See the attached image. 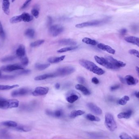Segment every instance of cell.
Wrapping results in <instances>:
<instances>
[{"label": "cell", "instance_id": "6da1fadb", "mask_svg": "<svg viewBox=\"0 0 139 139\" xmlns=\"http://www.w3.org/2000/svg\"><path fill=\"white\" fill-rule=\"evenodd\" d=\"M79 64L83 67L97 75H103L105 73V71L91 61L87 60H80L79 61Z\"/></svg>", "mask_w": 139, "mask_h": 139}, {"label": "cell", "instance_id": "7a4b0ae2", "mask_svg": "<svg viewBox=\"0 0 139 139\" xmlns=\"http://www.w3.org/2000/svg\"><path fill=\"white\" fill-rule=\"evenodd\" d=\"M105 125L109 130L112 132L115 131L117 128L114 116L112 114L107 113L105 116Z\"/></svg>", "mask_w": 139, "mask_h": 139}, {"label": "cell", "instance_id": "3957f363", "mask_svg": "<svg viewBox=\"0 0 139 139\" xmlns=\"http://www.w3.org/2000/svg\"><path fill=\"white\" fill-rule=\"evenodd\" d=\"M75 69L72 66H66L58 69L54 72L55 77L64 76H67L75 72Z\"/></svg>", "mask_w": 139, "mask_h": 139}, {"label": "cell", "instance_id": "277c9868", "mask_svg": "<svg viewBox=\"0 0 139 139\" xmlns=\"http://www.w3.org/2000/svg\"><path fill=\"white\" fill-rule=\"evenodd\" d=\"M107 19L102 20H94L88 22H83L81 24H76L75 27L78 28H81L85 27H92V26H97L101 25L107 22Z\"/></svg>", "mask_w": 139, "mask_h": 139}, {"label": "cell", "instance_id": "5b68a950", "mask_svg": "<svg viewBox=\"0 0 139 139\" xmlns=\"http://www.w3.org/2000/svg\"><path fill=\"white\" fill-rule=\"evenodd\" d=\"M95 61H96L97 63L101 66L106 68L107 69H117L115 67L111 64L106 58H101L97 56H94Z\"/></svg>", "mask_w": 139, "mask_h": 139}, {"label": "cell", "instance_id": "8992f818", "mask_svg": "<svg viewBox=\"0 0 139 139\" xmlns=\"http://www.w3.org/2000/svg\"><path fill=\"white\" fill-rule=\"evenodd\" d=\"M64 30V28L60 25L56 24L51 26L49 28V33L53 36L56 37L61 34Z\"/></svg>", "mask_w": 139, "mask_h": 139}, {"label": "cell", "instance_id": "52a82bcc", "mask_svg": "<svg viewBox=\"0 0 139 139\" xmlns=\"http://www.w3.org/2000/svg\"><path fill=\"white\" fill-rule=\"evenodd\" d=\"M105 58L108 60L111 64H112L114 67L118 69H119L120 68L124 67L126 66V63L122 61H118L116 60L115 59L110 56H106Z\"/></svg>", "mask_w": 139, "mask_h": 139}, {"label": "cell", "instance_id": "ba28073f", "mask_svg": "<svg viewBox=\"0 0 139 139\" xmlns=\"http://www.w3.org/2000/svg\"><path fill=\"white\" fill-rule=\"evenodd\" d=\"M1 70L4 72H12L15 70H22L24 68L18 64H11L1 67Z\"/></svg>", "mask_w": 139, "mask_h": 139}, {"label": "cell", "instance_id": "9c48e42d", "mask_svg": "<svg viewBox=\"0 0 139 139\" xmlns=\"http://www.w3.org/2000/svg\"><path fill=\"white\" fill-rule=\"evenodd\" d=\"M80 94L74 91H71L69 92L67 94L66 100L69 103H72L79 98Z\"/></svg>", "mask_w": 139, "mask_h": 139}, {"label": "cell", "instance_id": "30bf717a", "mask_svg": "<svg viewBox=\"0 0 139 139\" xmlns=\"http://www.w3.org/2000/svg\"><path fill=\"white\" fill-rule=\"evenodd\" d=\"M49 89L48 87H38L35 89V90L32 92V94L34 96H43L47 94L49 92Z\"/></svg>", "mask_w": 139, "mask_h": 139}, {"label": "cell", "instance_id": "8fae6325", "mask_svg": "<svg viewBox=\"0 0 139 139\" xmlns=\"http://www.w3.org/2000/svg\"><path fill=\"white\" fill-rule=\"evenodd\" d=\"M30 92L29 89L25 88H22L20 89H17L11 93V95L12 97L22 96L27 94Z\"/></svg>", "mask_w": 139, "mask_h": 139}, {"label": "cell", "instance_id": "7c38bea8", "mask_svg": "<svg viewBox=\"0 0 139 139\" xmlns=\"http://www.w3.org/2000/svg\"><path fill=\"white\" fill-rule=\"evenodd\" d=\"M87 107L89 110L94 114L97 115H100L102 114V110L100 107H98L96 105L92 103H87Z\"/></svg>", "mask_w": 139, "mask_h": 139}, {"label": "cell", "instance_id": "4fadbf2b", "mask_svg": "<svg viewBox=\"0 0 139 139\" xmlns=\"http://www.w3.org/2000/svg\"><path fill=\"white\" fill-rule=\"evenodd\" d=\"M98 47L101 50L105 51L108 53L114 55L116 53V51L109 46L105 45L103 43H100L97 45Z\"/></svg>", "mask_w": 139, "mask_h": 139}, {"label": "cell", "instance_id": "5bb4252c", "mask_svg": "<svg viewBox=\"0 0 139 139\" xmlns=\"http://www.w3.org/2000/svg\"><path fill=\"white\" fill-rule=\"evenodd\" d=\"M16 54L20 59L26 56L25 48L24 46L21 44L18 46L16 50Z\"/></svg>", "mask_w": 139, "mask_h": 139}, {"label": "cell", "instance_id": "9a60e30c", "mask_svg": "<svg viewBox=\"0 0 139 139\" xmlns=\"http://www.w3.org/2000/svg\"><path fill=\"white\" fill-rule=\"evenodd\" d=\"M124 78H125L126 83L129 85H136L138 82V80L135 78L131 75H127Z\"/></svg>", "mask_w": 139, "mask_h": 139}, {"label": "cell", "instance_id": "2e32d148", "mask_svg": "<svg viewBox=\"0 0 139 139\" xmlns=\"http://www.w3.org/2000/svg\"><path fill=\"white\" fill-rule=\"evenodd\" d=\"M10 2L9 0H2V9L6 14L9 15L10 13Z\"/></svg>", "mask_w": 139, "mask_h": 139}, {"label": "cell", "instance_id": "e0dca14e", "mask_svg": "<svg viewBox=\"0 0 139 139\" xmlns=\"http://www.w3.org/2000/svg\"><path fill=\"white\" fill-rule=\"evenodd\" d=\"M60 44L64 45L74 46L76 44V42L70 39H64L59 41Z\"/></svg>", "mask_w": 139, "mask_h": 139}, {"label": "cell", "instance_id": "ac0fdd59", "mask_svg": "<svg viewBox=\"0 0 139 139\" xmlns=\"http://www.w3.org/2000/svg\"><path fill=\"white\" fill-rule=\"evenodd\" d=\"M125 40L128 43H131L139 47V38L134 36L127 37Z\"/></svg>", "mask_w": 139, "mask_h": 139}, {"label": "cell", "instance_id": "d6986e66", "mask_svg": "<svg viewBox=\"0 0 139 139\" xmlns=\"http://www.w3.org/2000/svg\"><path fill=\"white\" fill-rule=\"evenodd\" d=\"M75 88L80 91L84 95H89L90 94V92L85 87L81 84H77L75 85Z\"/></svg>", "mask_w": 139, "mask_h": 139}, {"label": "cell", "instance_id": "ffe728a7", "mask_svg": "<svg viewBox=\"0 0 139 139\" xmlns=\"http://www.w3.org/2000/svg\"><path fill=\"white\" fill-rule=\"evenodd\" d=\"M132 111L129 110L127 112H123L120 113L118 115V118L119 119H129L130 118L132 114Z\"/></svg>", "mask_w": 139, "mask_h": 139}, {"label": "cell", "instance_id": "44dd1931", "mask_svg": "<svg viewBox=\"0 0 139 139\" xmlns=\"http://www.w3.org/2000/svg\"><path fill=\"white\" fill-rule=\"evenodd\" d=\"M53 77H55L54 73H48V74L38 76L35 78L34 80L35 81H42L46 79L47 78H53Z\"/></svg>", "mask_w": 139, "mask_h": 139}, {"label": "cell", "instance_id": "7402d4cb", "mask_svg": "<svg viewBox=\"0 0 139 139\" xmlns=\"http://www.w3.org/2000/svg\"><path fill=\"white\" fill-rule=\"evenodd\" d=\"M65 57V55H63L60 57H51L48 60V61L51 64H56L63 61Z\"/></svg>", "mask_w": 139, "mask_h": 139}, {"label": "cell", "instance_id": "603a6c76", "mask_svg": "<svg viewBox=\"0 0 139 139\" xmlns=\"http://www.w3.org/2000/svg\"><path fill=\"white\" fill-rule=\"evenodd\" d=\"M46 114L49 116H52L56 118H60L63 115V112L62 110H58L55 112H51L50 111H47Z\"/></svg>", "mask_w": 139, "mask_h": 139}, {"label": "cell", "instance_id": "cb8c5ba5", "mask_svg": "<svg viewBox=\"0 0 139 139\" xmlns=\"http://www.w3.org/2000/svg\"><path fill=\"white\" fill-rule=\"evenodd\" d=\"M0 108L2 109H10L9 100L0 98Z\"/></svg>", "mask_w": 139, "mask_h": 139}, {"label": "cell", "instance_id": "d4e9b609", "mask_svg": "<svg viewBox=\"0 0 139 139\" xmlns=\"http://www.w3.org/2000/svg\"><path fill=\"white\" fill-rule=\"evenodd\" d=\"M21 15L22 16V21H24V22H29L33 20V16L30 15L27 13L24 12L22 13Z\"/></svg>", "mask_w": 139, "mask_h": 139}, {"label": "cell", "instance_id": "484cf974", "mask_svg": "<svg viewBox=\"0 0 139 139\" xmlns=\"http://www.w3.org/2000/svg\"><path fill=\"white\" fill-rule=\"evenodd\" d=\"M1 124L3 126H6L7 127H13V128H15L18 126V124L16 122L13 121H10V120L3 122L1 123Z\"/></svg>", "mask_w": 139, "mask_h": 139}, {"label": "cell", "instance_id": "4316f807", "mask_svg": "<svg viewBox=\"0 0 139 139\" xmlns=\"http://www.w3.org/2000/svg\"><path fill=\"white\" fill-rule=\"evenodd\" d=\"M85 112L81 110H74L71 112L70 116L71 118H75L78 116H81L85 114Z\"/></svg>", "mask_w": 139, "mask_h": 139}, {"label": "cell", "instance_id": "83f0119b", "mask_svg": "<svg viewBox=\"0 0 139 139\" xmlns=\"http://www.w3.org/2000/svg\"><path fill=\"white\" fill-rule=\"evenodd\" d=\"M50 64H41L40 63H37L35 65V69L39 70H43L50 66Z\"/></svg>", "mask_w": 139, "mask_h": 139}, {"label": "cell", "instance_id": "f1b7e54d", "mask_svg": "<svg viewBox=\"0 0 139 139\" xmlns=\"http://www.w3.org/2000/svg\"><path fill=\"white\" fill-rule=\"evenodd\" d=\"M78 46H71L70 47H68L64 48L62 49H60V50H58L57 52L59 53H62L64 52H68L69 51H72V50H75L78 48Z\"/></svg>", "mask_w": 139, "mask_h": 139}, {"label": "cell", "instance_id": "f546056e", "mask_svg": "<svg viewBox=\"0 0 139 139\" xmlns=\"http://www.w3.org/2000/svg\"><path fill=\"white\" fill-rule=\"evenodd\" d=\"M18 87H19V85H0V90H7Z\"/></svg>", "mask_w": 139, "mask_h": 139}, {"label": "cell", "instance_id": "4dcf8cb0", "mask_svg": "<svg viewBox=\"0 0 139 139\" xmlns=\"http://www.w3.org/2000/svg\"><path fill=\"white\" fill-rule=\"evenodd\" d=\"M82 42L86 44L95 46L97 44V42L94 40L88 38H85L82 40Z\"/></svg>", "mask_w": 139, "mask_h": 139}, {"label": "cell", "instance_id": "1f68e13d", "mask_svg": "<svg viewBox=\"0 0 139 139\" xmlns=\"http://www.w3.org/2000/svg\"><path fill=\"white\" fill-rule=\"evenodd\" d=\"M35 33V32L33 29H28L25 31V35L30 38H33L34 37Z\"/></svg>", "mask_w": 139, "mask_h": 139}, {"label": "cell", "instance_id": "d6a6232c", "mask_svg": "<svg viewBox=\"0 0 139 139\" xmlns=\"http://www.w3.org/2000/svg\"><path fill=\"white\" fill-rule=\"evenodd\" d=\"M21 21H22V20L21 15L13 17L10 20V22L12 24L18 23Z\"/></svg>", "mask_w": 139, "mask_h": 139}, {"label": "cell", "instance_id": "836d02e7", "mask_svg": "<svg viewBox=\"0 0 139 139\" xmlns=\"http://www.w3.org/2000/svg\"><path fill=\"white\" fill-rule=\"evenodd\" d=\"M10 108H17L19 106V102L18 100L16 99L9 100Z\"/></svg>", "mask_w": 139, "mask_h": 139}, {"label": "cell", "instance_id": "e575fe53", "mask_svg": "<svg viewBox=\"0 0 139 139\" xmlns=\"http://www.w3.org/2000/svg\"><path fill=\"white\" fill-rule=\"evenodd\" d=\"M86 118L88 120L91 121L99 122L100 120V118L91 114H88L86 115Z\"/></svg>", "mask_w": 139, "mask_h": 139}, {"label": "cell", "instance_id": "d590c367", "mask_svg": "<svg viewBox=\"0 0 139 139\" xmlns=\"http://www.w3.org/2000/svg\"><path fill=\"white\" fill-rule=\"evenodd\" d=\"M15 129L18 131L21 132H28L31 131V128L29 127L25 126H17Z\"/></svg>", "mask_w": 139, "mask_h": 139}, {"label": "cell", "instance_id": "8d00e7d4", "mask_svg": "<svg viewBox=\"0 0 139 139\" xmlns=\"http://www.w3.org/2000/svg\"><path fill=\"white\" fill-rule=\"evenodd\" d=\"M130 100V98L127 96H125L118 101V103L121 105H125L127 103V101Z\"/></svg>", "mask_w": 139, "mask_h": 139}, {"label": "cell", "instance_id": "74e56055", "mask_svg": "<svg viewBox=\"0 0 139 139\" xmlns=\"http://www.w3.org/2000/svg\"><path fill=\"white\" fill-rule=\"evenodd\" d=\"M45 42V40H37V41H35L34 42H32L31 43L30 46L32 47H37L41 45L42 44H43V43Z\"/></svg>", "mask_w": 139, "mask_h": 139}, {"label": "cell", "instance_id": "f35d334b", "mask_svg": "<svg viewBox=\"0 0 139 139\" xmlns=\"http://www.w3.org/2000/svg\"><path fill=\"white\" fill-rule=\"evenodd\" d=\"M14 56H10L6 57L4 58H2L0 60V61L2 62H11L13 61L16 58Z\"/></svg>", "mask_w": 139, "mask_h": 139}, {"label": "cell", "instance_id": "ab89813d", "mask_svg": "<svg viewBox=\"0 0 139 139\" xmlns=\"http://www.w3.org/2000/svg\"><path fill=\"white\" fill-rule=\"evenodd\" d=\"M5 35L2 23L0 21V38H1L2 40H4L5 39Z\"/></svg>", "mask_w": 139, "mask_h": 139}, {"label": "cell", "instance_id": "60d3db41", "mask_svg": "<svg viewBox=\"0 0 139 139\" xmlns=\"http://www.w3.org/2000/svg\"><path fill=\"white\" fill-rule=\"evenodd\" d=\"M129 54L134 55L136 57L139 58V51L138 50L134 49H132L129 50Z\"/></svg>", "mask_w": 139, "mask_h": 139}, {"label": "cell", "instance_id": "b9f144b4", "mask_svg": "<svg viewBox=\"0 0 139 139\" xmlns=\"http://www.w3.org/2000/svg\"><path fill=\"white\" fill-rule=\"evenodd\" d=\"M31 13L33 16L35 17V18H38L39 15V11L38 9L37 8H35L34 9H32L31 10Z\"/></svg>", "mask_w": 139, "mask_h": 139}, {"label": "cell", "instance_id": "7bdbcfd3", "mask_svg": "<svg viewBox=\"0 0 139 139\" xmlns=\"http://www.w3.org/2000/svg\"><path fill=\"white\" fill-rule=\"evenodd\" d=\"M120 139H133L130 136L125 133H122L119 136Z\"/></svg>", "mask_w": 139, "mask_h": 139}, {"label": "cell", "instance_id": "ee69618b", "mask_svg": "<svg viewBox=\"0 0 139 139\" xmlns=\"http://www.w3.org/2000/svg\"><path fill=\"white\" fill-rule=\"evenodd\" d=\"M20 60L22 65L24 66H26L29 64V60L26 56L20 59Z\"/></svg>", "mask_w": 139, "mask_h": 139}, {"label": "cell", "instance_id": "f6af8a7d", "mask_svg": "<svg viewBox=\"0 0 139 139\" xmlns=\"http://www.w3.org/2000/svg\"><path fill=\"white\" fill-rule=\"evenodd\" d=\"M31 72V70H29L23 69L19 71V72H18L17 74L18 75H24V74H29Z\"/></svg>", "mask_w": 139, "mask_h": 139}, {"label": "cell", "instance_id": "bcb514c9", "mask_svg": "<svg viewBox=\"0 0 139 139\" xmlns=\"http://www.w3.org/2000/svg\"><path fill=\"white\" fill-rule=\"evenodd\" d=\"M31 1H32V0H26L25 2H24V3L23 4V5L22 6V7L20 8L21 10H22V9L26 8L29 6V4L30 3V2Z\"/></svg>", "mask_w": 139, "mask_h": 139}, {"label": "cell", "instance_id": "7dc6e473", "mask_svg": "<svg viewBox=\"0 0 139 139\" xmlns=\"http://www.w3.org/2000/svg\"><path fill=\"white\" fill-rule=\"evenodd\" d=\"M15 76H11V75H4L1 76L0 78L1 79H12L14 78Z\"/></svg>", "mask_w": 139, "mask_h": 139}, {"label": "cell", "instance_id": "c3c4849f", "mask_svg": "<svg viewBox=\"0 0 139 139\" xmlns=\"http://www.w3.org/2000/svg\"><path fill=\"white\" fill-rule=\"evenodd\" d=\"M120 87V85L119 84H116L112 86L110 88L111 90L114 91L116 89H118Z\"/></svg>", "mask_w": 139, "mask_h": 139}, {"label": "cell", "instance_id": "681fc988", "mask_svg": "<svg viewBox=\"0 0 139 139\" xmlns=\"http://www.w3.org/2000/svg\"><path fill=\"white\" fill-rule=\"evenodd\" d=\"M77 81L80 83H84L85 82V78L82 76H78L77 77Z\"/></svg>", "mask_w": 139, "mask_h": 139}, {"label": "cell", "instance_id": "f907efd6", "mask_svg": "<svg viewBox=\"0 0 139 139\" xmlns=\"http://www.w3.org/2000/svg\"><path fill=\"white\" fill-rule=\"evenodd\" d=\"M92 82L95 84H98L99 83V81L96 77H93L92 79Z\"/></svg>", "mask_w": 139, "mask_h": 139}, {"label": "cell", "instance_id": "816d5d0a", "mask_svg": "<svg viewBox=\"0 0 139 139\" xmlns=\"http://www.w3.org/2000/svg\"><path fill=\"white\" fill-rule=\"evenodd\" d=\"M120 34L122 35H124L126 34V33H127V30L125 29H122L120 31Z\"/></svg>", "mask_w": 139, "mask_h": 139}, {"label": "cell", "instance_id": "f5cc1de1", "mask_svg": "<svg viewBox=\"0 0 139 139\" xmlns=\"http://www.w3.org/2000/svg\"><path fill=\"white\" fill-rule=\"evenodd\" d=\"M52 23V19L51 17L49 16L48 17V24L49 25H51Z\"/></svg>", "mask_w": 139, "mask_h": 139}, {"label": "cell", "instance_id": "db71d44e", "mask_svg": "<svg viewBox=\"0 0 139 139\" xmlns=\"http://www.w3.org/2000/svg\"><path fill=\"white\" fill-rule=\"evenodd\" d=\"M119 78L120 80V81L122 83H124V84L126 83L125 78H123L120 76H119Z\"/></svg>", "mask_w": 139, "mask_h": 139}, {"label": "cell", "instance_id": "11a10c76", "mask_svg": "<svg viewBox=\"0 0 139 139\" xmlns=\"http://www.w3.org/2000/svg\"><path fill=\"white\" fill-rule=\"evenodd\" d=\"M55 87L56 89H60V84L59 83H57L56 84H55Z\"/></svg>", "mask_w": 139, "mask_h": 139}, {"label": "cell", "instance_id": "9f6ffc18", "mask_svg": "<svg viewBox=\"0 0 139 139\" xmlns=\"http://www.w3.org/2000/svg\"><path fill=\"white\" fill-rule=\"evenodd\" d=\"M136 71L137 72V74L139 76V67L138 66H136Z\"/></svg>", "mask_w": 139, "mask_h": 139}, {"label": "cell", "instance_id": "6f0895ef", "mask_svg": "<svg viewBox=\"0 0 139 139\" xmlns=\"http://www.w3.org/2000/svg\"><path fill=\"white\" fill-rule=\"evenodd\" d=\"M135 96H136V97H137V98H139V92H136V93Z\"/></svg>", "mask_w": 139, "mask_h": 139}, {"label": "cell", "instance_id": "680465c9", "mask_svg": "<svg viewBox=\"0 0 139 139\" xmlns=\"http://www.w3.org/2000/svg\"><path fill=\"white\" fill-rule=\"evenodd\" d=\"M134 139H139V137L138 136H134Z\"/></svg>", "mask_w": 139, "mask_h": 139}, {"label": "cell", "instance_id": "91938a15", "mask_svg": "<svg viewBox=\"0 0 139 139\" xmlns=\"http://www.w3.org/2000/svg\"><path fill=\"white\" fill-rule=\"evenodd\" d=\"M1 76V71H0V78Z\"/></svg>", "mask_w": 139, "mask_h": 139}, {"label": "cell", "instance_id": "94428289", "mask_svg": "<svg viewBox=\"0 0 139 139\" xmlns=\"http://www.w3.org/2000/svg\"><path fill=\"white\" fill-rule=\"evenodd\" d=\"M15 0H11V2H14Z\"/></svg>", "mask_w": 139, "mask_h": 139}, {"label": "cell", "instance_id": "6125c7cd", "mask_svg": "<svg viewBox=\"0 0 139 139\" xmlns=\"http://www.w3.org/2000/svg\"><path fill=\"white\" fill-rule=\"evenodd\" d=\"M137 124H138V125L139 126V121H138L137 122Z\"/></svg>", "mask_w": 139, "mask_h": 139}]
</instances>
